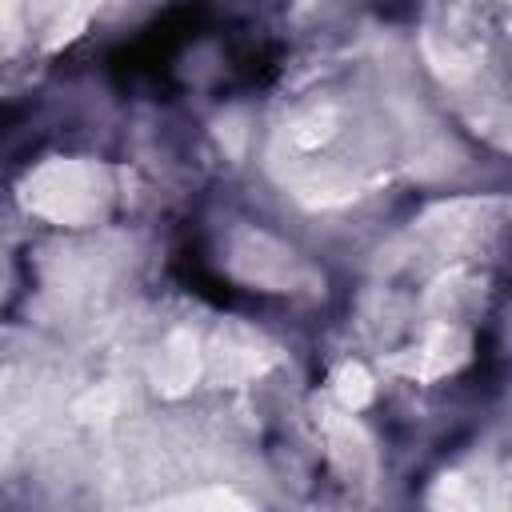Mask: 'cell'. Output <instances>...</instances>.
I'll list each match as a JSON object with an SVG mask.
<instances>
[{
  "label": "cell",
  "instance_id": "6da1fadb",
  "mask_svg": "<svg viewBox=\"0 0 512 512\" xmlns=\"http://www.w3.org/2000/svg\"><path fill=\"white\" fill-rule=\"evenodd\" d=\"M24 200L56 224H84L100 208V172L84 160H52L28 180Z\"/></svg>",
  "mask_w": 512,
  "mask_h": 512
},
{
  "label": "cell",
  "instance_id": "5b68a950",
  "mask_svg": "<svg viewBox=\"0 0 512 512\" xmlns=\"http://www.w3.org/2000/svg\"><path fill=\"white\" fill-rule=\"evenodd\" d=\"M328 432H332V452L340 464H356L364 456V436L352 420H340V416H328Z\"/></svg>",
  "mask_w": 512,
  "mask_h": 512
},
{
  "label": "cell",
  "instance_id": "8992f818",
  "mask_svg": "<svg viewBox=\"0 0 512 512\" xmlns=\"http://www.w3.org/2000/svg\"><path fill=\"white\" fill-rule=\"evenodd\" d=\"M328 124H332V116H328V112H324V116L316 112L312 120H304V124H300V128L292 132V140H296V144H304V148H312V144H320V140H324V136L332 132Z\"/></svg>",
  "mask_w": 512,
  "mask_h": 512
},
{
  "label": "cell",
  "instance_id": "3957f363",
  "mask_svg": "<svg viewBox=\"0 0 512 512\" xmlns=\"http://www.w3.org/2000/svg\"><path fill=\"white\" fill-rule=\"evenodd\" d=\"M236 268H240L248 280H260V284H272V288H280V284L292 276L288 252H284V248H272L264 236H256L252 248L236 256Z\"/></svg>",
  "mask_w": 512,
  "mask_h": 512
},
{
  "label": "cell",
  "instance_id": "7a4b0ae2",
  "mask_svg": "<svg viewBox=\"0 0 512 512\" xmlns=\"http://www.w3.org/2000/svg\"><path fill=\"white\" fill-rule=\"evenodd\" d=\"M200 372V352H196V336L192 332H172L160 360H156V388L168 396H180Z\"/></svg>",
  "mask_w": 512,
  "mask_h": 512
},
{
  "label": "cell",
  "instance_id": "277c9868",
  "mask_svg": "<svg viewBox=\"0 0 512 512\" xmlns=\"http://www.w3.org/2000/svg\"><path fill=\"white\" fill-rule=\"evenodd\" d=\"M336 396H340V404L344 408H364L368 400H372V376L360 368V364H344L340 372H336Z\"/></svg>",
  "mask_w": 512,
  "mask_h": 512
},
{
  "label": "cell",
  "instance_id": "52a82bcc",
  "mask_svg": "<svg viewBox=\"0 0 512 512\" xmlns=\"http://www.w3.org/2000/svg\"><path fill=\"white\" fill-rule=\"evenodd\" d=\"M176 504H184V508H200V504H212V508H228V504H240L232 492H200V496H184V500H176Z\"/></svg>",
  "mask_w": 512,
  "mask_h": 512
}]
</instances>
